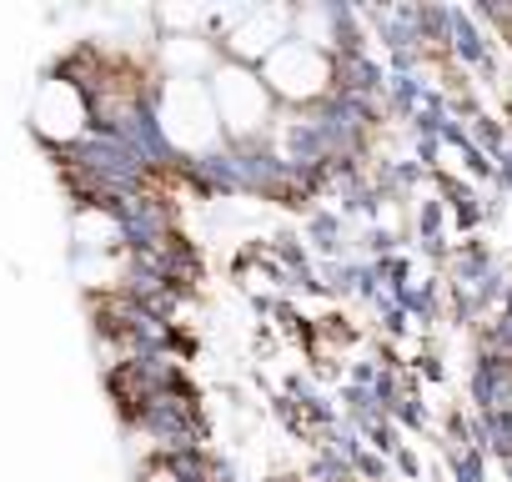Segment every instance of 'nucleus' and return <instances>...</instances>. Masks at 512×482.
Segmentation results:
<instances>
[{
  "label": "nucleus",
  "instance_id": "obj_2",
  "mask_svg": "<svg viewBox=\"0 0 512 482\" xmlns=\"http://www.w3.org/2000/svg\"><path fill=\"white\" fill-rule=\"evenodd\" d=\"M166 121H171V136L181 146H206L216 136V116L206 106V96L191 86V81H176L171 96H166Z\"/></svg>",
  "mask_w": 512,
  "mask_h": 482
},
{
  "label": "nucleus",
  "instance_id": "obj_5",
  "mask_svg": "<svg viewBox=\"0 0 512 482\" xmlns=\"http://www.w3.org/2000/svg\"><path fill=\"white\" fill-rule=\"evenodd\" d=\"M277 36H282V16H267V21H251L246 31H236L231 46H236L241 56H256V51H272Z\"/></svg>",
  "mask_w": 512,
  "mask_h": 482
},
{
  "label": "nucleus",
  "instance_id": "obj_1",
  "mask_svg": "<svg viewBox=\"0 0 512 482\" xmlns=\"http://www.w3.org/2000/svg\"><path fill=\"white\" fill-rule=\"evenodd\" d=\"M216 101H221V121L231 131H256L267 121V91H262V81H251L246 71L216 76Z\"/></svg>",
  "mask_w": 512,
  "mask_h": 482
},
{
  "label": "nucleus",
  "instance_id": "obj_3",
  "mask_svg": "<svg viewBox=\"0 0 512 482\" xmlns=\"http://www.w3.org/2000/svg\"><path fill=\"white\" fill-rule=\"evenodd\" d=\"M267 76L277 81V91H287V96H317L322 86H327V61L312 51V46H282L277 56H272V66H267Z\"/></svg>",
  "mask_w": 512,
  "mask_h": 482
},
{
  "label": "nucleus",
  "instance_id": "obj_4",
  "mask_svg": "<svg viewBox=\"0 0 512 482\" xmlns=\"http://www.w3.org/2000/svg\"><path fill=\"white\" fill-rule=\"evenodd\" d=\"M36 121L51 131V136H76V126H81V96H76V86H46V96H41V106H36Z\"/></svg>",
  "mask_w": 512,
  "mask_h": 482
}]
</instances>
